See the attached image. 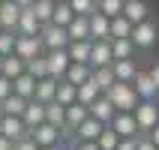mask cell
<instances>
[{"label": "cell", "instance_id": "cell-1", "mask_svg": "<svg viewBox=\"0 0 159 150\" xmlns=\"http://www.w3.org/2000/svg\"><path fill=\"white\" fill-rule=\"evenodd\" d=\"M102 96H108V102L114 105V111H126V114H132L135 105H138V96H135L132 84H123V81H114Z\"/></svg>", "mask_w": 159, "mask_h": 150}, {"label": "cell", "instance_id": "cell-2", "mask_svg": "<svg viewBox=\"0 0 159 150\" xmlns=\"http://www.w3.org/2000/svg\"><path fill=\"white\" fill-rule=\"evenodd\" d=\"M132 117H135V123H138V132H150L153 126L159 123V105L156 102H138Z\"/></svg>", "mask_w": 159, "mask_h": 150}, {"label": "cell", "instance_id": "cell-3", "mask_svg": "<svg viewBox=\"0 0 159 150\" xmlns=\"http://www.w3.org/2000/svg\"><path fill=\"white\" fill-rule=\"evenodd\" d=\"M69 54H66V48H57V51H48L45 54V69H48V75L57 81H63V75H66V69H69Z\"/></svg>", "mask_w": 159, "mask_h": 150}, {"label": "cell", "instance_id": "cell-4", "mask_svg": "<svg viewBox=\"0 0 159 150\" xmlns=\"http://www.w3.org/2000/svg\"><path fill=\"white\" fill-rule=\"evenodd\" d=\"M39 39H42V48L45 51H57V48H66L69 45V36L63 27H54V24H45L39 30Z\"/></svg>", "mask_w": 159, "mask_h": 150}, {"label": "cell", "instance_id": "cell-5", "mask_svg": "<svg viewBox=\"0 0 159 150\" xmlns=\"http://www.w3.org/2000/svg\"><path fill=\"white\" fill-rule=\"evenodd\" d=\"M156 36H159V33H156V24L147 18V21H141V24H135V27H132L129 39H132L135 48H150V45L156 42Z\"/></svg>", "mask_w": 159, "mask_h": 150}, {"label": "cell", "instance_id": "cell-6", "mask_svg": "<svg viewBox=\"0 0 159 150\" xmlns=\"http://www.w3.org/2000/svg\"><path fill=\"white\" fill-rule=\"evenodd\" d=\"M15 57H21V60H33V57H39L42 54V39L39 36H18L15 39Z\"/></svg>", "mask_w": 159, "mask_h": 150}, {"label": "cell", "instance_id": "cell-7", "mask_svg": "<svg viewBox=\"0 0 159 150\" xmlns=\"http://www.w3.org/2000/svg\"><path fill=\"white\" fill-rule=\"evenodd\" d=\"M27 135L36 141V147H54V144H60V129H54L51 123H39L36 129H27Z\"/></svg>", "mask_w": 159, "mask_h": 150}, {"label": "cell", "instance_id": "cell-8", "mask_svg": "<svg viewBox=\"0 0 159 150\" xmlns=\"http://www.w3.org/2000/svg\"><path fill=\"white\" fill-rule=\"evenodd\" d=\"M111 129H114L120 138H138V123H135L132 114H126V111H117L114 117H111Z\"/></svg>", "mask_w": 159, "mask_h": 150}, {"label": "cell", "instance_id": "cell-9", "mask_svg": "<svg viewBox=\"0 0 159 150\" xmlns=\"http://www.w3.org/2000/svg\"><path fill=\"white\" fill-rule=\"evenodd\" d=\"M132 90H135V96H138V102H153V96L159 93L156 84L150 81V75H147V72H135V78H132Z\"/></svg>", "mask_w": 159, "mask_h": 150}, {"label": "cell", "instance_id": "cell-10", "mask_svg": "<svg viewBox=\"0 0 159 150\" xmlns=\"http://www.w3.org/2000/svg\"><path fill=\"white\" fill-rule=\"evenodd\" d=\"M39 30H42V24L36 21L33 9H30V6H21V15H18L15 33H18V36H39Z\"/></svg>", "mask_w": 159, "mask_h": 150}, {"label": "cell", "instance_id": "cell-11", "mask_svg": "<svg viewBox=\"0 0 159 150\" xmlns=\"http://www.w3.org/2000/svg\"><path fill=\"white\" fill-rule=\"evenodd\" d=\"M111 63H114V57H111V42H93L90 45V60H87L90 69L111 66Z\"/></svg>", "mask_w": 159, "mask_h": 150}, {"label": "cell", "instance_id": "cell-12", "mask_svg": "<svg viewBox=\"0 0 159 150\" xmlns=\"http://www.w3.org/2000/svg\"><path fill=\"white\" fill-rule=\"evenodd\" d=\"M87 114L105 126V123H111V117H114L117 111H114V105L108 102V96H99V99H93V102L87 105Z\"/></svg>", "mask_w": 159, "mask_h": 150}, {"label": "cell", "instance_id": "cell-13", "mask_svg": "<svg viewBox=\"0 0 159 150\" xmlns=\"http://www.w3.org/2000/svg\"><path fill=\"white\" fill-rule=\"evenodd\" d=\"M87 30H90V42H108V18L102 12L87 15Z\"/></svg>", "mask_w": 159, "mask_h": 150}, {"label": "cell", "instance_id": "cell-14", "mask_svg": "<svg viewBox=\"0 0 159 150\" xmlns=\"http://www.w3.org/2000/svg\"><path fill=\"white\" fill-rule=\"evenodd\" d=\"M147 12H150V9H147L144 0H123V12H120V15L135 27V24H141V21H147Z\"/></svg>", "mask_w": 159, "mask_h": 150}, {"label": "cell", "instance_id": "cell-15", "mask_svg": "<svg viewBox=\"0 0 159 150\" xmlns=\"http://www.w3.org/2000/svg\"><path fill=\"white\" fill-rule=\"evenodd\" d=\"M0 135H3V138H9L12 144H15L18 138H24L27 129H24V123H21V117L3 114V120H0Z\"/></svg>", "mask_w": 159, "mask_h": 150}, {"label": "cell", "instance_id": "cell-16", "mask_svg": "<svg viewBox=\"0 0 159 150\" xmlns=\"http://www.w3.org/2000/svg\"><path fill=\"white\" fill-rule=\"evenodd\" d=\"M21 123H24V129H36L39 123H45V105L36 102V99H27V108H24V114H21Z\"/></svg>", "mask_w": 159, "mask_h": 150}, {"label": "cell", "instance_id": "cell-17", "mask_svg": "<svg viewBox=\"0 0 159 150\" xmlns=\"http://www.w3.org/2000/svg\"><path fill=\"white\" fill-rule=\"evenodd\" d=\"M18 15H21V6L15 0H0V30H15Z\"/></svg>", "mask_w": 159, "mask_h": 150}, {"label": "cell", "instance_id": "cell-18", "mask_svg": "<svg viewBox=\"0 0 159 150\" xmlns=\"http://www.w3.org/2000/svg\"><path fill=\"white\" fill-rule=\"evenodd\" d=\"M54 93H57V78L45 75V78L36 81V90H33V99H36V102L48 105V102H54Z\"/></svg>", "mask_w": 159, "mask_h": 150}, {"label": "cell", "instance_id": "cell-19", "mask_svg": "<svg viewBox=\"0 0 159 150\" xmlns=\"http://www.w3.org/2000/svg\"><path fill=\"white\" fill-rule=\"evenodd\" d=\"M99 132H102V123L99 120H93V117L87 114V120L81 126H75V141H96Z\"/></svg>", "mask_w": 159, "mask_h": 150}, {"label": "cell", "instance_id": "cell-20", "mask_svg": "<svg viewBox=\"0 0 159 150\" xmlns=\"http://www.w3.org/2000/svg\"><path fill=\"white\" fill-rule=\"evenodd\" d=\"M66 36H69V42H84V39H90L87 18H84V15H75L69 24H66Z\"/></svg>", "mask_w": 159, "mask_h": 150}, {"label": "cell", "instance_id": "cell-21", "mask_svg": "<svg viewBox=\"0 0 159 150\" xmlns=\"http://www.w3.org/2000/svg\"><path fill=\"white\" fill-rule=\"evenodd\" d=\"M90 66L87 63H69V69H66V75H63V81L66 84H72V87H78V84H84V81L90 78Z\"/></svg>", "mask_w": 159, "mask_h": 150}, {"label": "cell", "instance_id": "cell-22", "mask_svg": "<svg viewBox=\"0 0 159 150\" xmlns=\"http://www.w3.org/2000/svg\"><path fill=\"white\" fill-rule=\"evenodd\" d=\"M72 18H75V12H72V6H69V3H66V0H54L51 24H54V27H63V30H66V24H69Z\"/></svg>", "mask_w": 159, "mask_h": 150}, {"label": "cell", "instance_id": "cell-23", "mask_svg": "<svg viewBox=\"0 0 159 150\" xmlns=\"http://www.w3.org/2000/svg\"><path fill=\"white\" fill-rule=\"evenodd\" d=\"M33 90H36V78L27 75V72H21V75L12 81V93L21 96V99H33Z\"/></svg>", "mask_w": 159, "mask_h": 150}, {"label": "cell", "instance_id": "cell-24", "mask_svg": "<svg viewBox=\"0 0 159 150\" xmlns=\"http://www.w3.org/2000/svg\"><path fill=\"white\" fill-rule=\"evenodd\" d=\"M21 72H24V60H21V57H15V54H6V57H3V63H0V75H3V78H9V81H15Z\"/></svg>", "mask_w": 159, "mask_h": 150}, {"label": "cell", "instance_id": "cell-25", "mask_svg": "<svg viewBox=\"0 0 159 150\" xmlns=\"http://www.w3.org/2000/svg\"><path fill=\"white\" fill-rule=\"evenodd\" d=\"M45 123H51L54 129H63V126H66V105L48 102V105H45Z\"/></svg>", "mask_w": 159, "mask_h": 150}, {"label": "cell", "instance_id": "cell-26", "mask_svg": "<svg viewBox=\"0 0 159 150\" xmlns=\"http://www.w3.org/2000/svg\"><path fill=\"white\" fill-rule=\"evenodd\" d=\"M111 72H114V78L117 81H123V84H132V78H135V60H114L111 63Z\"/></svg>", "mask_w": 159, "mask_h": 150}, {"label": "cell", "instance_id": "cell-27", "mask_svg": "<svg viewBox=\"0 0 159 150\" xmlns=\"http://www.w3.org/2000/svg\"><path fill=\"white\" fill-rule=\"evenodd\" d=\"M129 33H132V24H129L123 15H117V18L108 21V42H111V39H129Z\"/></svg>", "mask_w": 159, "mask_h": 150}, {"label": "cell", "instance_id": "cell-28", "mask_svg": "<svg viewBox=\"0 0 159 150\" xmlns=\"http://www.w3.org/2000/svg\"><path fill=\"white\" fill-rule=\"evenodd\" d=\"M90 39H84V42H69L66 45V54H69L72 63H87L90 60Z\"/></svg>", "mask_w": 159, "mask_h": 150}, {"label": "cell", "instance_id": "cell-29", "mask_svg": "<svg viewBox=\"0 0 159 150\" xmlns=\"http://www.w3.org/2000/svg\"><path fill=\"white\" fill-rule=\"evenodd\" d=\"M90 81H93V84L99 87V93H105V90L111 87L117 78H114V72H111V66H99V69H93V72H90Z\"/></svg>", "mask_w": 159, "mask_h": 150}, {"label": "cell", "instance_id": "cell-30", "mask_svg": "<svg viewBox=\"0 0 159 150\" xmlns=\"http://www.w3.org/2000/svg\"><path fill=\"white\" fill-rule=\"evenodd\" d=\"M84 120H87V105H81V102L66 105V126H69L72 132H75V126H81Z\"/></svg>", "mask_w": 159, "mask_h": 150}, {"label": "cell", "instance_id": "cell-31", "mask_svg": "<svg viewBox=\"0 0 159 150\" xmlns=\"http://www.w3.org/2000/svg\"><path fill=\"white\" fill-rule=\"evenodd\" d=\"M102 96V93H99V87L96 84H93V81H84V84H78V87H75V102H81V105H90V102H93V99H99Z\"/></svg>", "mask_w": 159, "mask_h": 150}, {"label": "cell", "instance_id": "cell-32", "mask_svg": "<svg viewBox=\"0 0 159 150\" xmlns=\"http://www.w3.org/2000/svg\"><path fill=\"white\" fill-rule=\"evenodd\" d=\"M33 15H36V21L39 24H51V12H54V0H33Z\"/></svg>", "mask_w": 159, "mask_h": 150}, {"label": "cell", "instance_id": "cell-33", "mask_svg": "<svg viewBox=\"0 0 159 150\" xmlns=\"http://www.w3.org/2000/svg\"><path fill=\"white\" fill-rule=\"evenodd\" d=\"M132 39H111V57L114 60H132Z\"/></svg>", "mask_w": 159, "mask_h": 150}, {"label": "cell", "instance_id": "cell-34", "mask_svg": "<svg viewBox=\"0 0 159 150\" xmlns=\"http://www.w3.org/2000/svg\"><path fill=\"white\" fill-rule=\"evenodd\" d=\"M0 108H3V114H12V117H21L24 114V108H27V99H21V96H6L3 102H0Z\"/></svg>", "mask_w": 159, "mask_h": 150}, {"label": "cell", "instance_id": "cell-35", "mask_svg": "<svg viewBox=\"0 0 159 150\" xmlns=\"http://www.w3.org/2000/svg\"><path fill=\"white\" fill-rule=\"evenodd\" d=\"M117 144H120V135L105 123V126H102V132H99V138H96V147L99 150H114Z\"/></svg>", "mask_w": 159, "mask_h": 150}, {"label": "cell", "instance_id": "cell-36", "mask_svg": "<svg viewBox=\"0 0 159 150\" xmlns=\"http://www.w3.org/2000/svg\"><path fill=\"white\" fill-rule=\"evenodd\" d=\"M96 12H102V15L111 21V18H117L120 12H123V0H99V3H96Z\"/></svg>", "mask_w": 159, "mask_h": 150}, {"label": "cell", "instance_id": "cell-37", "mask_svg": "<svg viewBox=\"0 0 159 150\" xmlns=\"http://www.w3.org/2000/svg\"><path fill=\"white\" fill-rule=\"evenodd\" d=\"M24 72H27V75H33L36 81L45 78V75H48V69H45V54H39V57H33V60H27L24 63Z\"/></svg>", "mask_w": 159, "mask_h": 150}, {"label": "cell", "instance_id": "cell-38", "mask_svg": "<svg viewBox=\"0 0 159 150\" xmlns=\"http://www.w3.org/2000/svg\"><path fill=\"white\" fill-rule=\"evenodd\" d=\"M54 102H60V105H72V102H75V87H72V84H66V81H57Z\"/></svg>", "mask_w": 159, "mask_h": 150}, {"label": "cell", "instance_id": "cell-39", "mask_svg": "<svg viewBox=\"0 0 159 150\" xmlns=\"http://www.w3.org/2000/svg\"><path fill=\"white\" fill-rule=\"evenodd\" d=\"M15 39H18L15 30H0V57H6V54L15 51Z\"/></svg>", "mask_w": 159, "mask_h": 150}, {"label": "cell", "instance_id": "cell-40", "mask_svg": "<svg viewBox=\"0 0 159 150\" xmlns=\"http://www.w3.org/2000/svg\"><path fill=\"white\" fill-rule=\"evenodd\" d=\"M66 3L72 6L75 15H84V18H87L90 12H96V0H66Z\"/></svg>", "mask_w": 159, "mask_h": 150}, {"label": "cell", "instance_id": "cell-41", "mask_svg": "<svg viewBox=\"0 0 159 150\" xmlns=\"http://www.w3.org/2000/svg\"><path fill=\"white\" fill-rule=\"evenodd\" d=\"M12 150H39V147H36V141L30 135H24V138H18V141L12 144Z\"/></svg>", "mask_w": 159, "mask_h": 150}, {"label": "cell", "instance_id": "cell-42", "mask_svg": "<svg viewBox=\"0 0 159 150\" xmlns=\"http://www.w3.org/2000/svg\"><path fill=\"white\" fill-rule=\"evenodd\" d=\"M6 96H12V81L0 75V102H3V99H6Z\"/></svg>", "mask_w": 159, "mask_h": 150}, {"label": "cell", "instance_id": "cell-43", "mask_svg": "<svg viewBox=\"0 0 159 150\" xmlns=\"http://www.w3.org/2000/svg\"><path fill=\"white\" fill-rule=\"evenodd\" d=\"M135 150H156L150 144V138H141V135H138V138H135Z\"/></svg>", "mask_w": 159, "mask_h": 150}, {"label": "cell", "instance_id": "cell-44", "mask_svg": "<svg viewBox=\"0 0 159 150\" xmlns=\"http://www.w3.org/2000/svg\"><path fill=\"white\" fill-rule=\"evenodd\" d=\"M114 150H135V138H120V144Z\"/></svg>", "mask_w": 159, "mask_h": 150}, {"label": "cell", "instance_id": "cell-45", "mask_svg": "<svg viewBox=\"0 0 159 150\" xmlns=\"http://www.w3.org/2000/svg\"><path fill=\"white\" fill-rule=\"evenodd\" d=\"M147 138H150V144H153V147H156V150H159V123H156V126H153L150 132H147Z\"/></svg>", "mask_w": 159, "mask_h": 150}, {"label": "cell", "instance_id": "cell-46", "mask_svg": "<svg viewBox=\"0 0 159 150\" xmlns=\"http://www.w3.org/2000/svg\"><path fill=\"white\" fill-rule=\"evenodd\" d=\"M75 147H78V150H99L96 141H75Z\"/></svg>", "mask_w": 159, "mask_h": 150}, {"label": "cell", "instance_id": "cell-47", "mask_svg": "<svg viewBox=\"0 0 159 150\" xmlns=\"http://www.w3.org/2000/svg\"><path fill=\"white\" fill-rule=\"evenodd\" d=\"M147 75H150V81H153V84H156V90H159V63H156V66H153L150 72H147Z\"/></svg>", "mask_w": 159, "mask_h": 150}, {"label": "cell", "instance_id": "cell-48", "mask_svg": "<svg viewBox=\"0 0 159 150\" xmlns=\"http://www.w3.org/2000/svg\"><path fill=\"white\" fill-rule=\"evenodd\" d=\"M0 150H12V141H9V138H3V135H0Z\"/></svg>", "mask_w": 159, "mask_h": 150}, {"label": "cell", "instance_id": "cell-49", "mask_svg": "<svg viewBox=\"0 0 159 150\" xmlns=\"http://www.w3.org/2000/svg\"><path fill=\"white\" fill-rule=\"evenodd\" d=\"M18 6H33V0H15Z\"/></svg>", "mask_w": 159, "mask_h": 150}, {"label": "cell", "instance_id": "cell-50", "mask_svg": "<svg viewBox=\"0 0 159 150\" xmlns=\"http://www.w3.org/2000/svg\"><path fill=\"white\" fill-rule=\"evenodd\" d=\"M39 150H63L60 144H54V147H39Z\"/></svg>", "mask_w": 159, "mask_h": 150}, {"label": "cell", "instance_id": "cell-51", "mask_svg": "<svg viewBox=\"0 0 159 150\" xmlns=\"http://www.w3.org/2000/svg\"><path fill=\"white\" fill-rule=\"evenodd\" d=\"M63 150H78V147H63Z\"/></svg>", "mask_w": 159, "mask_h": 150}, {"label": "cell", "instance_id": "cell-52", "mask_svg": "<svg viewBox=\"0 0 159 150\" xmlns=\"http://www.w3.org/2000/svg\"><path fill=\"white\" fill-rule=\"evenodd\" d=\"M0 120H3V108H0Z\"/></svg>", "mask_w": 159, "mask_h": 150}, {"label": "cell", "instance_id": "cell-53", "mask_svg": "<svg viewBox=\"0 0 159 150\" xmlns=\"http://www.w3.org/2000/svg\"><path fill=\"white\" fill-rule=\"evenodd\" d=\"M0 63H3V57H0Z\"/></svg>", "mask_w": 159, "mask_h": 150}]
</instances>
